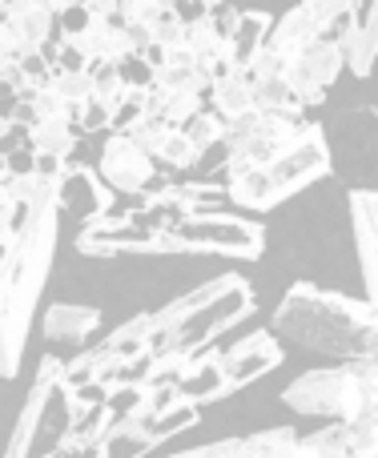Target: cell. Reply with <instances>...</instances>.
Here are the masks:
<instances>
[{"label": "cell", "instance_id": "cell-34", "mask_svg": "<svg viewBox=\"0 0 378 458\" xmlns=\"http://www.w3.org/2000/svg\"><path fill=\"white\" fill-rule=\"evenodd\" d=\"M77 4L93 16H113V4H117V0H77Z\"/></svg>", "mask_w": 378, "mask_h": 458}, {"label": "cell", "instance_id": "cell-9", "mask_svg": "<svg viewBox=\"0 0 378 458\" xmlns=\"http://www.w3.org/2000/svg\"><path fill=\"white\" fill-rule=\"evenodd\" d=\"M342 72V53L331 40V32L306 40L302 48H294L290 61H286V81H290L294 97L302 101V109H314L326 101V89L339 81Z\"/></svg>", "mask_w": 378, "mask_h": 458}, {"label": "cell", "instance_id": "cell-24", "mask_svg": "<svg viewBox=\"0 0 378 458\" xmlns=\"http://www.w3.org/2000/svg\"><path fill=\"white\" fill-rule=\"evenodd\" d=\"M105 358L97 354V346L93 350H81L73 362H61V386L64 390H77V386H89V382H97L101 378V370H105Z\"/></svg>", "mask_w": 378, "mask_h": 458}, {"label": "cell", "instance_id": "cell-29", "mask_svg": "<svg viewBox=\"0 0 378 458\" xmlns=\"http://www.w3.org/2000/svg\"><path fill=\"white\" fill-rule=\"evenodd\" d=\"M73 125H77V133H101V129H109V105H101L97 97L73 105Z\"/></svg>", "mask_w": 378, "mask_h": 458}, {"label": "cell", "instance_id": "cell-14", "mask_svg": "<svg viewBox=\"0 0 378 458\" xmlns=\"http://www.w3.org/2000/svg\"><path fill=\"white\" fill-rule=\"evenodd\" d=\"M350 233H355L358 269H363L366 298H378V193L374 190H350Z\"/></svg>", "mask_w": 378, "mask_h": 458}, {"label": "cell", "instance_id": "cell-13", "mask_svg": "<svg viewBox=\"0 0 378 458\" xmlns=\"http://www.w3.org/2000/svg\"><path fill=\"white\" fill-rule=\"evenodd\" d=\"M331 40L342 53V69H350L358 81L371 77L374 53H378V0H366V16L363 8L342 13L331 29Z\"/></svg>", "mask_w": 378, "mask_h": 458}, {"label": "cell", "instance_id": "cell-12", "mask_svg": "<svg viewBox=\"0 0 378 458\" xmlns=\"http://www.w3.org/2000/svg\"><path fill=\"white\" fill-rule=\"evenodd\" d=\"M113 201H117V193L101 182V174L93 165L64 161V169L56 174V209L61 214H77L85 222H93V217L113 214Z\"/></svg>", "mask_w": 378, "mask_h": 458}, {"label": "cell", "instance_id": "cell-37", "mask_svg": "<svg viewBox=\"0 0 378 458\" xmlns=\"http://www.w3.org/2000/svg\"><path fill=\"white\" fill-rule=\"evenodd\" d=\"M234 4H242V0H234Z\"/></svg>", "mask_w": 378, "mask_h": 458}, {"label": "cell", "instance_id": "cell-22", "mask_svg": "<svg viewBox=\"0 0 378 458\" xmlns=\"http://www.w3.org/2000/svg\"><path fill=\"white\" fill-rule=\"evenodd\" d=\"M294 443H298V435L290 427H270L242 438V458H286Z\"/></svg>", "mask_w": 378, "mask_h": 458}, {"label": "cell", "instance_id": "cell-18", "mask_svg": "<svg viewBox=\"0 0 378 458\" xmlns=\"http://www.w3.org/2000/svg\"><path fill=\"white\" fill-rule=\"evenodd\" d=\"M205 109H213L221 121L237 117V113L250 109V77H245V69H226L218 72V77L205 85Z\"/></svg>", "mask_w": 378, "mask_h": 458}, {"label": "cell", "instance_id": "cell-16", "mask_svg": "<svg viewBox=\"0 0 378 458\" xmlns=\"http://www.w3.org/2000/svg\"><path fill=\"white\" fill-rule=\"evenodd\" d=\"M0 16L16 29L21 37V53H32V48H45L53 40L56 16L48 13L40 0H0ZM16 53V56H21Z\"/></svg>", "mask_w": 378, "mask_h": 458}, {"label": "cell", "instance_id": "cell-4", "mask_svg": "<svg viewBox=\"0 0 378 458\" xmlns=\"http://www.w3.org/2000/svg\"><path fill=\"white\" fill-rule=\"evenodd\" d=\"M331 169H334V157H331L326 129L318 125V121H302L290 149H282L274 161H266V165H245V169H237V174H226L221 193L242 209L270 214V209L282 206V201L294 198L298 190L322 182Z\"/></svg>", "mask_w": 378, "mask_h": 458}, {"label": "cell", "instance_id": "cell-25", "mask_svg": "<svg viewBox=\"0 0 378 458\" xmlns=\"http://www.w3.org/2000/svg\"><path fill=\"white\" fill-rule=\"evenodd\" d=\"M53 93H61L69 105H81L93 97V81H89V69H53L45 81Z\"/></svg>", "mask_w": 378, "mask_h": 458}, {"label": "cell", "instance_id": "cell-17", "mask_svg": "<svg viewBox=\"0 0 378 458\" xmlns=\"http://www.w3.org/2000/svg\"><path fill=\"white\" fill-rule=\"evenodd\" d=\"M77 125L73 117H37L29 129H24V145L32 153H45V157H61L69 161L73 149H77Z\"/></svg>", "mask_w": 378, "mask_h": 458}, {"label": "cell", "instance_id": "cell-5", "mask_svg": "<svg viewBox=\"0 0 378 458\" xmlns=\"http://www.w3.org/2000/svg\"><path fill=\"white\" fill-rule=\"evenodd\" d=\"M282 403L290 406L294 414L326 419V422H350L363 411H378V362H374V354L298 374V378L282 390Z\"/></svg>", "mask_w": 378, "mask_h": 458}, {"label": "cell", "instance_id": "cell-10", "mask_svg": "<svg viewBox=\"0 0 378 458\" xmlns=\"http://www.w3.org/2000/svg\"><path fill=\"white\" fill-rule=\"evenodd\" d=\"M358 4H363V0H298L290 13L278 16V21L270 24L266 45L290 56L294 48H302L306 40L331 32L334 21H339L342 13H350V8H358Z\"/></svg>", "mask_w": 378, "mask_h": 458}, {"label": "cell", "instance_id": "cell-26", "mask_svg": "<svg viewBox=\"0 0 378 458\" xmlns=\"http://www.w3.org/2000/svg\"><path fill=\"white\" fill-rule=\"evenodd\" d=\"M302 443L310 446L318 458H347L350 454V435H347V422H326L322 430L306 435Z\"/></svg>", "mask_w": 378, "mask_h": 458}, {"label": "cell", "instance_id": "cell-31", "mask_svg": "<svg viewBox=\"0 0 378 458\" xmlns=\"http://www.w3.org/2000/svg\"><path fill=\"white\" fill-rule=\"evenodd\" d=\"M166 458H242V438H218V443L189 446V451H174Z\"/></svg>", "mask_w": 378, "mask_h": 458}, {"label": "cell", "instance_id": "cell-1", "mask_svg": "<svg viewBox=\"0 0 378 458\" xmlns=\"http://www.w3.org/2000/svg\"><path fill=\"white\" fill-rule=\"evenodd\" d=\"M56 237H61V209L53 182L24 206L13 242L0 245V378L21 374L40 293L56 258Z\"/></svg>", "mask_w": 378, "mask_h": 458}, {"label": "cell", "instance_id": "cell-3", "mask_svg": "<svg viewBox=\"0 0 378 458\" xmlns=\"http://www.w3.org/2000/svg\"><path fill=\"white\" fill-rule=\"evenodd\" d=\"M253 310H258L253 285L242 274L210 277L205 285H197V290L182 293L169 306L150 314V354H161V350H182V354L205 350L213 346V338H221L237 322H245Z\"/></svg>", "mask_w": 378, "mask_h": 458}, {"label": "cell", "instance_id": "cell-19", "mask_svg": "<svg viewBox=\"0 0 378 458\" xmlns=\"http://www.w3.org/2000/svg\"><path fill=\"white\" fill-rule=\"evenodd\" d=\"M270 24H274V16H270V13L242 8V16H237V29L229 32V40H226V53H229V64H234V69H245V61H250V56L258 53L262 45H266Z\"/></svg>", "mask_w": 378, "mask_h": 458}, {"label": "cell", "instance_id": "cell-35", "mask_svg": "<svg viewBox=\"0 0 378 458\" xmlns=\"http://www.w3.org/2000/svg\"><path fill=\"white\" fill-rule=\"evenodd\" d=\"M286 458H318V454L310 451V446H306V443H302V438H298V443H294L290 451H286Z\"/></svg>", "mask_w": 378, "mask_h": 458}, {"label": "cell", "instance_id": "cell-11", "mask_svg": "<svg viewBox=\"0 0 378 458\" xmlns=\"http://www.w3.org/2000/svg\"><path fill=\"white\" fill-rule=\"evenodd\" d=\"M97 174L113 193H142L158 177V161L129 141V133H109L97 153Z\"/></svg>", "mask_w": 378, "mask_h": 458}, {"label": "cell", "instance_id": "cell-28", "mask_svg": "<svg viewBox=\"0 0 378 458\" xmlns=\"http://www.w3.org/2000/svg\"><path fill=\"white\" fill-rule=\"evenodd\" d=\"M158 161H166L169 169H193L197 161H202V153L193 149V141H189V137L182 133V129H174V133L166 137V145H161Z\"/></svg>", "mask_w": 378, "mask_h": 458}, {"label": "cell", "instance_id": "cell-8", "mask_svg": "<svg viewBox=\"0 0 378 458\" xmlns=\"http://www.w3.org/2000/svg\"><path fill=\"white\" fill-rule=\"evenodd\" d=\"M282 358H286L282 338H274L270 330H253V334H245V338H237L229 350H221V382H218L213 403L245 390L250 382L266 378L270 370L282 366Z\"/></svg>", "mask_w": 378, "mask_h": 458}, {"label": "cell", "instance_id": "cell-20", "mask_svg": "<svg viewBox=\"0 0 378 458\" xmlns=\"http://www.w3.org/2000/svg\"><path fill=\"white\" fill-rule=\"evenodd\" d=\"M97 354H101L105 362H125V358L150 354V314H137V318H129V322H121L113 334H105Z\"/></svg>", "mask_w": 378, "mask_h": 458}, {"label": "cell", "instance_id": "cell-6", "mask_svg": "<svg viewBox=\"0 0 378 458\" xmlns=\"http://www.w3.org/2000/svg\"><path fill=\"white\" fill-rule=\"evenodd\" d=\"M69 427H73V419L61 398V358L45 354L37 374H32L29 394H24L21 419L13 427L4 458H53L56 443H61V435Z\"/></svg>", "mask_w": 378, "mask_h": 458}, {"label": "cell", "instance_id": "cell-7", "mask_svg": "<svg viewBox=\"0 0 378 458\" xmlns=\"http://www.w3.org/2000/svg\"><path fill=\"white\" fill-rule=\"evenodd\" d=\"M169 233L177 237L182 253H218V258L258 261L262 250H266V225L250 222V217H237V214L197 209L185 222H177Z\"/></svg>", "mask_w": 378, "mask_h": 458}, {"label": "cell", "instance_id": "cell-23", "mask_svg": "<svg viewBox=\"0 0 378 458\" xmlns=\"http://www.w3.org/2000/svg\"><path fill=\"white\" fill-rule=\"evenodd\" d=\"M177 129H182V133L189 137V141H193V149L205 157V149H213V145H221V129H226V121H221L213 109H205V105H202V109H197L193 117H189L185 125H177Z\"/></svg>", "mask_w": 378, "mask_h": 458}, {"label": "cell", "instance_id": "cell-15", "mask_svg": "<svg viewBox=\"0 0 378 458\" xmlns=\"http://www.w3.org/2000/svg\"><path fill=\"white\" fill-rule=\"evenodd\" d=\"M40 330L56 346H89V338L101 330V310L85 301H53L40 318Z\"/></svg>", "mask_w": 378, "mask_h": 458}, {"label": "cell", "instance_id": "cell-27", "mask_svg": "<svg viewBox=\"0 0 378 458\" xmlns=\"http://www.w3.org/2000/svg\"><path fill=\"white\" fill-rule=\"evenodd\" d=\"M125 133H129V141H133L137 149H145L153 161H158L161 145H166V137L174 133V125H169V121H158V117H137Z\"/></svg>", "mask_w": 378, "mask_h": 458}, {"label": "cell", "instance_id": "cell-30", "mask_svg": "<svg viewBox=\"0 0 378 458\" xmlns=\"http://www.w3.org/2000/svg\"><path fill=\"white\" fill-rule=\"evenodd\" d=\"M117 72L125 81V89H150L153 85V61L145 53H125L117 61Z\"/></svg>", "mask_w": 378, "mask_h": 458}, {"label": "cell", "instance_id": "cell-33", "mask_svg": "<svg viewBox=\"0 0 378 458\" xmlns=\"http://www.w3.org/2000/svg\"><path fill=\"white\" fill-rule=\"evenodd\" d=\"M21 217H24V206H16V201H8L4 193H0V245L13 242L16 225H21Z\"/></svg>", "mask_w": 378, "mask_h": 458}, {"label": "cell", "instance_id": "cell-21", "mask_svg": "<svg viewBox=\"0 0 378 458\" xmlns=\"http://www.w3.org/2000/svg\"><path fill=\"white\" fill-rule=\"evenodd\" d=\"M250 109L258 113H282V117H302V101L294 97L286 77L250 81Z\"/></svg>", "mask_w": 378, "mask_h": 458}, {"label": "cell", "instance_id": "cell-2", "mask_svg": "<svg viewBox=\"0 0 378 458\" xmlns=\"http://www.w3.org/2000/svg\"><path fill=\"white\" fill-rule=\"evenodd\" d=\"M270 334L322 358H366L378 346V314L371 298H350L314 282H294L270 318Z\"/></svg>", "mask_w": 378, "mask_h": 458}, {"label": "cell", "instance_id": "cell-32", "mask_svg": "<svg viewBox=\"0 0 378 458\" xmlns=\"http://www.w3.org/2000/svg\"><path fill=\"white\" fill-rule=\"evenodd\" d=\"M237 16H242V4H234V0H218V4L210 8V21H213V29H218L226 40H229V32L237 29Z\"/></svg>", "mask_w": 378, "mask_h": 458}, {"label": "cell", "instance_id": "cell-36", "mask_svg": "<svg viewBox=\"0 0 378 458\" xmlns=\"http://www.w3.org/2000/svg\"><path fill=\"white\" fill-rule=\"evenodd\" d=\"M40 4H45L48 13L56 16V13H64V8H73V4H77V0H40Z\"/></svg>", "mask_w": 378, "mask_h": 458}]
</instances>
